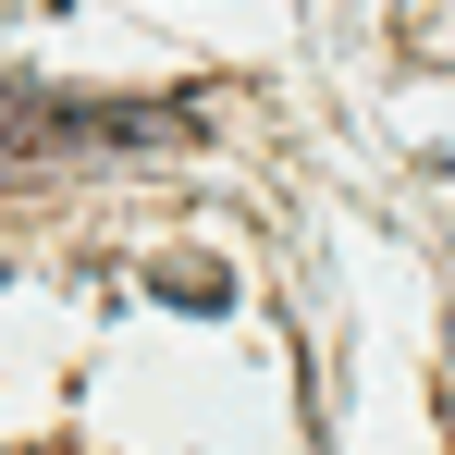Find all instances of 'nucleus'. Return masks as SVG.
I'll return each instance as SVG.
<instances>
[{
	"mask_svg": "<svg viewBox=\"0 0 455 455\" xmlns=\"http://www.w3.org/2000/svg\"><path fill=\"white\" fill-rule=\"evenodd\" d=\"M136 136H197L185 99H62V86L0 75V160L12 148H136Z\"/></svg>",
	"mask_w": 455,
	"mask_h": 455,
	"instance_id": "f257e3e1",
	"label": "nucleus"
},
{
	"mask_svg": "<svg viewBox=\"0 0 455 455\" xmlns=\"http://www.w3.org/2000/svg\"><path fill=\"white\" fill-rule=\"evenodd\" d=\"M160 296L172 307H222V271L210 259H160Z\"/></svg>",
	"mask_w": 455,
	"mask_h": 455,
	"instance_id": "f03ea898",
	"label": "nucleus"
}]
</instances>
